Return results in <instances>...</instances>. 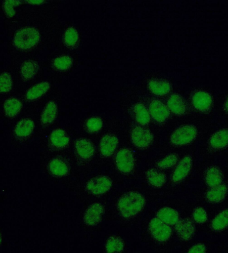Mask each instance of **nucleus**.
<instances>
[{
    "mask_svg": "<svg viewBox=\"0 0 228 253\" xmlns=\"http://www.w3.org/2000/svg\"><path fill=\"white\" fill-rule=\"evenodd\" d=\"M145 204V198L140 194L131 192L125 194L120 199L118 208L123 217L129 218L139 212Z\"/></svg>",
    "mask_w": 228,
    "mask_h": 253,
    "instance_id": "f257e3e1",
    "label": "nucleus"
},
{
    "mask_svg": "<svg viewBox=\"0 0 228 253\" xmlns=\"http://www.w3.org/2000/svg\"><path fill=\"white\" fill-rule=\"evenodd\" d=\"M40 40V34L33 28H26L19 30L15 35L14 44L22 49H28L37 44Z\"/></svg>",
    "mask_w": 228,
    "mask_h": 253,
    "instance_id": "f03ea898",
    "label": "nucleus"
},
{
    "mask_svg": "<svg viewBox=\"0 0 228 253\" xmlns=\"http://www.w3.org/2000/svg\"><path fill=\"white\" fill-rule=\"evenodd\" d=\"M149 230L154 239L159 242L167 241L172 233V228L159 218L151 220L149 224Z\"/></svg>",
    "mask_w": 228,
    "mask_h": 253,
    "instance_id": "7ed1b4c3",
    "label": "nucleus"
},
{
    "mask_svg": "<svg viewBox=\"0 0 228 253\" xmlns=\"http://www.w3.org/2000/svg\"><path fill=\"white\" fill-rule=\"evenodd\" d=\"M196 135L197 130L194 126H184L175 131L171 137V141L175 145H184L193 141Z\"/></svg>",
    "mask_w": 228,
    "mask_h": 253,
    "instance_id": "20e7f679",
    "label": "nucleus"
},
{
    "mask_svg": "<svg viewBox=\"0 0 228 253\" xmlns=\"http://www.w3.org/2000/svg\"><path fill=\"white\" fill-rule=\"evenodd\" d=\"M116 163L120 171L123 173H129L133 170L135 166L134 155L130 150H120L116 157Z\"/></svg>",
    "mask_w": 228,
    "mask_h": 253,
    "instance_id": "39448f33",
    "label": "nucleus"
},
{
    "mask_svg": "<svg viewBox=\"0 0 228 253\" xmlns=\"http://www.w3.org/2000/svg\"><path fill=\"white\" fill-rule=\"evenodd\" d=\"M111 186V180L108 177L98 176L89 181L87 188L93 195H99L109 191Z\"/></svg>",
    "mask_w": 228,
    "mask_h": 253,
    "instance_id": "423d86ee",
    "label": "nucleus"
},
{
    "mask_svg": "<svg viewBox=\"0 0 228 253\" xmlns=\"http://www.w3.org/2000/svg\"><path fill=\"white\" fill-rule=\"evenodd\" d=\"M132 140L134 144L138 148H146L153 141V136L147 129L137 126L133 130Z\"/></svg>",
    "mask_w": 228,
    "mask_h": 253,
    "instance_id": "0eeeda50",
    "label": "nucleus"
},
{
    "mask_svg": "<svg viewBox=\"0 0 228 253\" xmlns=\"http://www.w3.org/2000/svg\"><path fill=\"white\" fill-rule=\"evenodd\" d=\"M149 111L153 119L158 123H163L170 116L168 108L159 100H153L151 102Z\"/></svg>",
    "mask_w": 228,
    "mask_h": 253,
    "instance_id": "6e6552de",
    "label": "nucleus"
},
{
    "mask_svg": "<svg viewBox=\"0 0 228 253\" xmlns=\"http://www.w3.org/2000/svg\"><path fill=\"white\" fill-rule=\"evenodd\" d=\"M195 226L189 218L179 220L176 224V231L182 239L187 241L195 233Z\"/></svg>",
    "mask_w": 228,
    "mask_h": 253,
    "instance_id": "1a4fd4ad",
    "label": "nucleus"
},
{
    "mask_svg": "<svg viewBox=\"0 0 228 253\" xmlns=\"http://www.w3.org/2000/svg\"><path fill=\"white\" fill-rule=\"evenodd\" d=\"M104 212V208L99 203H95L87 209L85 214V222L90 226L97 224L101 220L100 215Z\"/></svg>",
    "mask_w": 228,
    "mask_h": 253,
    "instance_id": "9d476101",
    "label": "nucleus"
},
{
    "mask_svg": "<svg viewBox=\"0 0 228 253\" xmlns=\"http://www.w3.org/2000/svg\"><path fill=\"white\" fill-rule=\"evenodd\" d=\"M192 161L191 157H184L181 161L180 162L178 167L173 174L172 180L174 182L181 181L187 176L191 169Z\"/></svg>",
    "mask_w": 228,
    "mask_h": 253,
    "instance_id": "9b49d317",
    "label": "nucleus"
},
{
    "mask_svg": "<svg viewBox=\"0 0 228 253\" xmlns=\"http://www.w3.org/2000/svg\"><path fill=\"white\" fill-rule=\"evenodd\" d=\"M193 106L200 111H207L212 105V97L205 92H197L192 98Z\"/></svg>",
    "mask_w": 228,
    "mask_h": 253,
    "instance_id": "f8f14e48",
    "label": "nucleus"
},
{
    "mask_svg": "<svg viewBox=\"0 0 228 253\" xmlns=\"http://www.w3.org/2000/svg\"><path fill=\"white\" fill-rule=\"evenodd\" d=\"M118 144V139L115 136L107 134L100 141V152L104 157H110L114 153Z\"/></svg>",
    "mask_w": 228,
    "mask_h": 253,
    "instance_id": "ddd939ff",
    "label": "nucleus"
},
{
    "mask_svg": "<svg viewBox=\"0 0 228 253\" xmlns=\"http://www.w3.org/2000/svg\"><path fill=\"white\" fill-rule=\"evenodd\" d=\"M157 218L169 225H174L179 221V213L176 210L169 207L160 209L157 214Z\"/></svg>",
    "mask_w": 228,
    "mask_h": 253,
    "instance_id": "4468645a",
    "label": "nucleus"
},
{
    "mask_svg": "<svg viewBox=\"0 0 228 253\" xmlns=\"http://www.w3.org/2000/svg\"><path fill=\"white\" fill-rule=\"evenodd\" d=\"M76 148L80 157L84 159H90L94 153V148L87 139H81L76 142Z\"/></svg>",
    "mask_w": 228,
    "mask_h": 253,
    "instance_id": "2eb2a0df",
    "label": "nucleus"
},
{
    "mask_svg": "<svg viewBox=\"0 0 228 253\" xmlns=\"http://www.w3.org/2000/svg\"><path fill=\"white\" fill-rule=\"evenodd\" d=\"M167 106L172 112L178 115H183L186 111L185 102L181 96L173 94L167 102Z\"/></svg>",
    "mask_w": 228,
    "mask_h": 253,
    "instance_id": "dca6fc26",
    "label": "nucleus"
},
{
    "mask_svg": "<svg viewBox=\"0 0 228 253\" xmlns=\"http://www.w3.org/2000/svg\"><path fill=\"white\" fill-rule=\"evenodd\" d=\"M223 180V174L218 167H214L207 170L206 182L210 187L220 185Z\"/></svg>",
    "mask_w": 228,
    "mask_h": 253,
    "instance_id": "f3484780",
    "label": "nucleus"
},
{
    "mask_svg": "<svg viewBox=\"0 0 228 253\" xmlns=\"http://www.w3.org/2000/svg\"><path fill=\"white\" fill-rule=\"evenodd\" d=\"M227 191L225 184L215 186L207 193L206 199L211 203H220L225 198Z\"/></svg>",
    "mask_w": 228,
    "mask_h": 253,
    "instance_id": "a211bd4d",
    "label": "nucleus"
},
{
    "mask_svg": "<svg viewBox=\"0 0 228 253\" xmlns=\"http://www.w3.org/2000/svg\"><path fill=\"white\" fill-rule=\"evenodd\" d=\"M210 144L214 148H223L228 145V130L215 133L210 139Z\"/></svg>",
    "mask_w": 228,
    "mask_h": 253,
    "instance_id": "6ab92c4d",
    "label": "nucleus"
},
{
    "mask_svg": "<svg viewBox=\"0 0 228 253\" xmlns=\"http://www.w3.org/2000/svg\"><path fill=\"white\" fill-rule=\"evenodd\" d=\"M34 127V122L31 120H22L17 125L16 129H15V133L19 137H26L31 134Z\"/></svg>",
    "mask_w": 228,
    "mask_h": 253,
    "instance_id": "aec40b11",
    "label": "nucleus"
},
{
    "mask_svg": "<svg viewBox=\"0 0 228 253\" xmlns=\"http://www.w3.org/2000/svg\"><path fill=\"white\" fill-rule=\"evenodd\" d=\"M69 138L66 136L65 132L61 129L53 131L50 136V141L56 147L63 148L68 145Z\"/></svg>",
    "mask_w": 228,
    "mask_h": 253,
    "instance_id": "412c9836",
    "label": "nucleus"
},
{
    "mask_svg": "<svg viewBox=\"0 0 228 253\" xmlns=\"http://www.w3.org/2000/svg\"><path fill=\"white\" fill-rule=\"evenodd\" d=\"M50 88V85L47 83H40L34 85L28 91L26 98L28 100H32L43 96Z\"/></svg>",
    "mask_w": 228,
    "mask_h": 253,
    "instance_id": "4be33fe9",
    "label": "nucleus"
},
{
    "mask_svg": "<svg viewBox=\"0 0 228 253\" xmlns=\"http://www.w3.org/2000/svg\"><path fill=\"white\" fill-rule=\"evenodd\" d=\"M22 104L20 101L16 98H10L5 101L4 110L5 115L9 117H14L18 115L22 108Z\"/></svg>",
    "mask_w": 228,
    "mask_h": 253,
    "instance_id": "5701e85b",
    "label": "nucleus"
},
{
    "mask_svg": "<svg viewBox=\"0 0 228 253\" xmlns=\"http://www.w3.org/2000/svg\"><path fill=\"white\" fill-rule=\"evenodd\" d=\"M149 87L153 94L159 96L167 94L171 89L170 84L167 82L151 81L149 84Z\"/></svg>",
    "mask_w": 228,
    "mask_h": 253,
    "instance_id": "b1692460",
    "label": "nucleus"
},
{
    "mask_svg": "<svg viewBox=\"0 0 228 253\" xmlns=\"http://www.w3.org/2000/svg\"><path fill=\"white\" fill-rule=\"evenodd\" d=\"M146 174L149 183L156 187H161L166 181L165 175L163 173L157 172L155 169L148 170Z\"/></svg>",
    "mask_w": 228,
    "mask_h": 253,
    "instance_id": "393cba45",
    "label": "nucleus"
},
{
    "mask_svg": "<svg viewBox=\"0 0 228 253\" xmlns=\"http://www.w3.org/2000/svg\"><path fill=\"white\" fill-rule=\"evenodd\" d=\"M57 115V106L54 102H49L44 110L42 115V122L43 124L52 123L56 119Z\"/></svg>",
    "mask_w": 228,
    "mask_h": 253,
    "instance_id": "a878e982",
    "label": "nucleus"
},
{
    "mask_svg": "<svg viewBox=\"0 0 228 253\" xmlns=\"http://www.w3.org/2000/svg\"><path fill=\"white\" fill-rule=\"evenodd\" d=\"M228 226V210L220 212L212 220V227L215 231H222Z\"/></svg>",
    "mask_w": 228,
    "mask_h": 253,
    "instance_id": "bb28decb",
    "label": "nucleus"
},
{
    "mask_svg": "<svg viewBox=\"0 0 228 253\" xmlns=\"http://www.w3.org/2000/svg\"><path fill=\"white\" fill-rule=\"evenodd\" d=\"M49 168L52 174L56 176H64L68 172L67 165L60 159H54L51 161Z\"/></svg>",
    "mask_w": 228,
    "mask_h": 253,
    "instance_id": "cd10ccee",
    "label": "nucleus"
},
{
    "mask_svg": "<svg viewBox=\"0 0 228 253\" xmlns=\"http://www.w3.org/2000/svg\"><path fill=\"white\" fill-rule=\"evenodd\" d=\"M38 70H39V65L37 62L28 61L23 64L21 72H22V77L24 79L28 80L32 79L37 73Z\"/></svg>",
    "mask_w": 228,
    "mask_h": 253,
    "instance_id": "c85d7f7f",
    "label": "nucleus"
},
{
    "mask_svg": "<svg viewBox=\"0 0 228 253\" xmlns=\"http://www.w3.org/2000/svg\"><path fill=\"white\" fill-rule=\"evenodd\" d=\"M135 112L136 113V120L141 125H146L150 122V115L149 112L145 106L141 104H138L135 106Z\"/></svg>",
    "mask_w": 228,
    "mask_h": 253,
    "instance_id": "c756f323",
    "label": "nucleus"
},
{
    "mask_svg": "<svg viewBox=\"0 0 228 253\" xmlns=\"http://www.w3.org/2000/svg\"><path fill=\"white\" fill-rule=\"evenodd\" d=\"M124 249V243L121 239L117 237H111L108 239L106 245L107 253H119Z\"/></svg>",
    "mask_w": 228,
    "mask_h": 253,
    "instance_id": "7c9ffc66",
    "label": "nucleus"
},
{
    "mask_svg": "<svg viewBox=\"0 0 228 253\" xmlns=\"http://www.w3.org/2000/svg\"><path fill=\"white\" fill-rule=\"evenodd\" d=\"M78 39H79V34L75 28H70L66 30L64 35V41L66 45L68 46H73L77 43Z\"/></svg>",
    "mask_w": 228,
    "mask_h": 253,
    "instance_id": "2f4dec72",
    "label": "nucleus"
},
{
    "mask_svg": "<svg viewBox=\"0 0 228 253\" xmlns=\"http://www.w3.org/2000/svg\"><path fill=\"white\" fill-rule=\"evenodd\" d=\"M73 60L69 56H62L55 59L54 65L58 70H66L71 66Z\"/></svg>",
    "mask_w": 228,
    "mask_h": 253,
    "instance_id": "473e14b6",
    "label": "nucleus"
},
{
    "mask_svg": "<svg viewBox=\"0 0 228 253\" xmlns=\"http://www.w3.org/2000/svg\"><path fill=\"white\" fill-rule=\"evenodd\" d=\"M178 155L173 154V155L167 156L162 161L159 162L157 164V167L159 168L165 169L171 168V167H174L175 165H176L178 163Z\"/></svg>",
    "mask_w": 228,
    "mask_h": 253,
    "instance_id": "72a5a7b5",
    "label": "nucleus"
},
{
    "mask_svg": "<svg viewBox=\"0 0 228 253\" xmlns=\"http://www.w3.org/2000/svg\"><path fill=\"white\" fill-rule=\"evenodd\" d=\"M0 82H1V92H9L12 86V81L10 75L8 73H3L0 78Z\"/></svg>",
    "mask_w": 228,
    "mask_h": 253,
    "instance_id": "f704fd0d",
    "label": "nucleus"
},
{
    "mask_svg": "<svg viewBox=\"0 0 228 253\" xmlns=\"http://www.w3.org/2000/svg\"><path fill=\"white\" fill-rule=\"evenodd\" d=\"M102 126V122L99 118H91L87 123V127L90 132H94L100 130Z\"/></svg>",
    "mask_w": 228,
    "mask_h": 253,
    "instance_id": "c9c22d12",
    "label": "nucleus"
},
{
    "mask_svg": "<svg viewBox=\"0 0 228 253\" xmlns=\"http://www.w3.org/2000/svg\"><path fill=\"white\" fill-rule=\"evenodd\" d=\"M193 217L197 223H204L208 219V215L204 209L201 207H198V208L195 209L193 212Z\"/></svg>",
    "mask_w": 228,
    "mask_h": 253,
    "instance_id": "e433bc0d",
    "label": "nucleus"
},
{
    "mask_svg": "<svg viewBox=\"0 0 228 253\" xmlns=\"http://www.w3.org/2000/svg\"><path fill=\"white\" fill-rule=\"evenodd\" d=\"M20 3L21 1H18V0H7V1H5L3 6H4L5 11L7 16H14L15 14H16L14 7L20 5Z\"/></svg>",
    "mask_w": 228,
    "mask_h": 253,
    "instance_id": "4c0bfd02",
    "label": "nucleus"
},
{
    "mask_svg": "<svg viewBox=\"0 0 228 253\" xmlns=\"http://www.w3.org/2000/svg\"><path fill=\"white\" fill-rule=\"evenodd\" d=\"M206 247L203 244H197L195 246L192 247L189 249V253H206Z\"/></svg>",
    "mask_w": 228,
    "mask_h": 253,
    "instance_id": "58836bf2",
    "label": "nucleus"
},
{
    "mask_svg": "<svg viewBox=\"0 0 228 253\" xmlns=\"http://www.w3.org/2000/svg\"><path fill=\"white\" fill-rule=\"evenodd\" d=\"M27 2L32 3V4H41L44 1L43 0H32V1H27Z\"/></svg>",
    "mask_w": 228,
    "mask_h": 253,
    "instance_id": "ea45409f",
    "label": "nucleus"
},
{
    "mask_svg": "<svg viewBox=\"0 0 228 253\" xmlns=\"http://www.w3.org/2000/svg\"><path fill=\"white\" fill-rule=\"evenodd\" d=\"M225 108L226 110L228 112V98L227 101H226V104H225Z\"/></svg>",
    "mask_w": 228,
    "mask_h": 253,
    "instance_id": "a19ab883",
    "label": "nucleus"
}]
</instances>
